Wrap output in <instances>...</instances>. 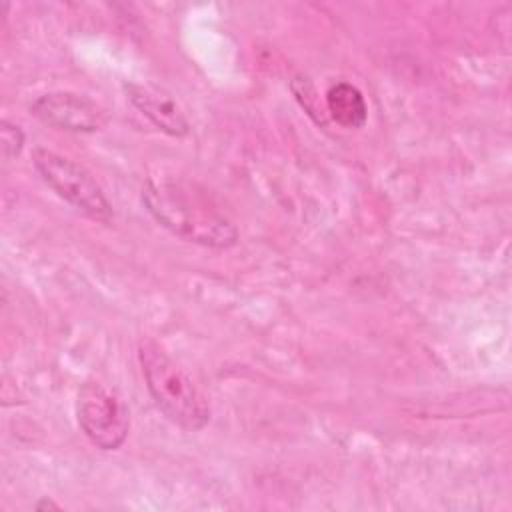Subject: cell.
<instances>
[{"label":"cell","instance_id":"8","mask_svg":"<svg viewBox=\"0 0 512 512\" xmlns=\"http://www.w3.org/2000/svg\"><path fill=\"white\" fill-rule=\"evenodd\" d=\"M296 100L300 102V106L314 118L316 124H326V118H324V112H322V106H320V100H318V94H316V88L314 84L310 82V78L306 76H296L290 84Z\"/></svg>","mask_w":512,"mask_h":512},{"label":"cell","instance_id":"7","mask_svg":"<svg viewBox=\"0 0 512 512\" xmlns=\"http://www.w3.org/2000/svg\"><path fill=\"white\" fill-rule=\"evenodd\" d=\"M326 110L344 128H362L368 118L366 100L350 82H336L328 88Z\"/></svg>","mask_w":512,"mask_h":512},{"label":"cell","instance_id":"3","mask_svg":"<svg viewBox=\"0 0 512 512\" xmlns=\"http://www.w3.org/2000/svg\"><path fill=\"white\" fill-rule=\"evenodd\" d=\"M32 164L42 180L68 204L98 222H112L114 210L92 174L74 160L48 148L32 150Z\"/></svg>","mask_w":512,"mask_h":512},{"label":"cell","instance_id":"10","mask_svg":"<svg viewBox=\"0 0 512 512\" xmlns=\"http://www.w3.org/2000/svg\"><path fill=\"white\" fill-rule=\"evenodd\" d=\"M58 508H60V506H58L56 502L48 500V498H44V500L36 502V510H58Z\"/></svg>","mask_w":512,"mask_h":512},{"label":"cell","instance_id":"5","mask_svg":"<svg viewBox=\"0 0 512 512\" xmlns=\"http://www.w3.org/2000/svg\"><path fill=\"white\" fill-rule=\"evenodd\" d=\"M30 114L48 126L70 132H96L108 120L106 110L98 102L66 90L38 96L30 104Z\"/></svg>","mask_w":512,"mask_h":512},{"label":"cell","instance_id":"4","mask_svg":"<svg viewBox=\"0 0 512 512\" xmlns=\"http://www.w3.org/2000/svg\"><path fill=\"white\" fill-rule=\"evenodd\" d=\"M76 420L86 438L100 450H118L130 430L126 402L96 380L80 386L76 396Z\"/></svg>","mask_w":512,"mask_h":512},{"label":"cell","instance_id":"2","mask_svg":"<svg viewBox=\"0 0 512 512\" xmlns=\"http://www.w3.org/2000/svg\"><path fill=\"white\" fill-rule=\"evenodd\" d=\"M138 358L156 408L186 430L204 428L210 420V404L190 376L154 340L140 344Z\"/></svg>","mask_w":512,"mask_h":512},{"label":"cell","instance_id":"6","mask_svg":"<svg viewBox=\"0 0 512 512\" xmlns=\"http://www.w3.org/2000/svg\"><path fill=\"white\" fill-rule=\"evenodd\" d=\"M124 92L134 108L144 114L158 130L168 136L182 138L190 132V122L182 112L180 104L174 100L170 92L154 84H138L126 82Z\"/></svg>","mask_w":512,"mask_h":512},{"label":"cell","instance_id":"1","mask_svg":"<svg viewBox=\"0 0 512 512\" xmlns=\"http://www.w3.org/2000/svg\"><path fill=\"white\" fill-rule=\"evenodd\" d=\"M142 204L162 228L186 242L218 250L238 242L234 222L210 198L186 184L148 180L142 188Z\"/></svg>","mask_w":512,"mask_h":512},{"label":"cell","instance_id":"9","mask_svg":"<svg viewBox=\"0 0 512 512\" xmlns=\"http://www.w3.org/2000/svg\"><path fill=\"white\" fill-rule=\"evenodd\" d=\"M0 132H2V154H4V160L10 162L24 148V132L18 124H12L8 120L0 122Z\"/></svg>","mask_w":512,"mask_h":512}]
</instances>
